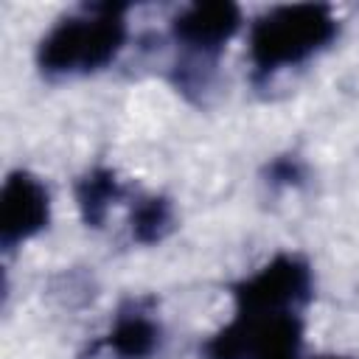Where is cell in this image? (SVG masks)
<instances>
[{
	"label": "cell",
	"instance_id": "7a4b0ae2",
	"mask_svg": "<svg viewBox=\"0 0 359 359\" xmlns=\"http://www.w3.org/2000/svg\"><path fill=\"white\" fill-rule=\"evenodd\" d=\"M126 39V22L107 8L90 17L59 22L39 45V65L48 73H87L109 65Z\"/></svg>",
	"mask_w": 359,
	"mask_h": 359
},
{
	"label": "cell",
	"instance_id": "9c48e42d",
	"mask_svg": "<svg viewBox=\"0 0 359 359\" xmlns=\"http://www.w3.org/2000/svg\"><path fill=\"white\" fill-rule=\"evenodd\" d=\"M168 224V208L163 199H146L135 208V216H132V233L140 238V241H154L160 238V233L165 230Z\"/></svg>",
	"mask_w": 359,
	"mask_h": 359
},
{
	"label": "cell",
	"instance_id": "ba28073f",
	"mask_svg": "<svg viewBox=\"0 0 359 359\" xmlns=\"http://www.w3.org/2000/svg\"><path fill=\"white\" fill-rule=\"evenodd\" d=\"M115 199H118V180L109 171H93L81 182L79 205H81L87 222H101Z\"/></svg>",
	"mask_w": 359,
	"mask_h": 359
},
{
	"label": "cell",
	"instance_id": "277c9868",
	"mask_svg": "<svg viewBox=\"0 0 359 359\" xmlns=\"http://www.w3.org/2000/svg\"><path fill=\"white\" fill-rule=\"evenodd\" d=\"M50 219V196L48 188L25 174L14 171L3 182L0 191V233L6 244H20L36 236Z\"/></svg>",
	"mask_w": 359,
	"mask_h": 359
},
{
	"label": "cell",
	"instance_id": "8992f818",
	"mask_svg": "<svg viewBox=\"0 0 359 359\" xmlns=\"http://www.w3.org/2000/svg\"><path fill=\"white\" fill-rule=\"evenodd\" d=\"M247 320L252 325L250 359H300V323L292 311Z\"/></svg>",
	"mask_w": 359,
	"mask_h": 359
},
{
	"label": "cell",
	"instance_id": "6da1fadb",
	"mask_svg": "<svg viewBox=\"0 0 359 359\" xmlns=\"http://www.w3.org/2000/svg\"><path fill=\"white\" fill-rule=\"evenodd\" d=\"M334 31L337 20L325 6H280L252 25L250 56L255 67L278 70L325 48Z\"/></svg>",
	"mask_w": 359,
	"mask_h": 359
},
{
	"label": "cell",
	"instance_id": "52a82bcc",
	"mask_svg": "<svg viewBox=\"0 0 359 359\" xmlns=\"http://www.w3.org/2000/svg\"><path fill=\"white\" fill-rule=\"evenodd\" d=\"M107 342L121 359H146L154 353V348L160 342V331L149 317L129 314L112 325Z\"/></svg>",
	"mask_w": 359,
	"mask_h": 359
},
{
	"label": "cell",
	"instance_id": "5b68a950",
	"mask_svg": "<svg viewBox=\"0 0 359 359\" xmlns=\"http://www.w3.org/2000/svg\"><path fill=\"white\" fill-rule=\"evenodd\" d=\"M236 28H238V8L230 3H196L185 8L174 22L177 36L199 50L222 48L236 34Z\"/></svg>",
	"mask_w": 359,
	"mask_h": 359
},
{
	"label": "cell",
	"instance_id": "30bf717a",
	"mask_svg": "<svg viewBox=\"0 0 359 359\" xmlns=\"http://www.w3.org/2000/svg\"><path fill=\"white\" fill-rule=\"evenodd\" d=\"M320 359H345V356H320Z\"/></svg>",
	"mask_w": 359,
	"mask_h": 359
},
{
	"label": "cell",
	"instance_id": "3957f363",
	"mask_svg": "<svg viewBox=\"0 0 359 359\" xmlns=\"http://www.w3.org/2000/svg\"><path fill=\"white\" fill-rule=\"evenodd\" d=\"M309 294V269L292 258L278 255L261 266L238 289V314L244 317H269L292 311Z\"/></svg>",
	"mask_w": 359,
	"mask_h": 359
}]
</instances>
